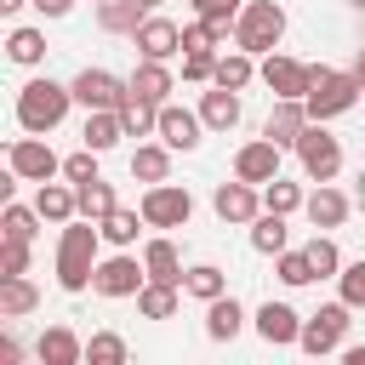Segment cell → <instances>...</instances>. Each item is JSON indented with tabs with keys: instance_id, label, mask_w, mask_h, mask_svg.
Instances as JSON below:
<instances>
[{
	"instance_id": "cell-14",
	"label": "cell",
	"mask_w": 365,
	"mask_h": 365,
	"mask_svg": "<svg viewBox=\"0 0 365 365\" xmlns=\"http://www.w3.org/2000/svg\"><path fill=\"white\" fill-rule=\"evenodd\" d=\"M234 177H245V182H274L279 177V143H268V137H257V143H245L240 154H234Z\"/></svg>"
},
{
	"instance_id": "cell-55",
	"label": "cell",
	"mask_w": 365,
	"mask_h": 365,
	"mask_svg": "<svg viewBox=\"0 0 365 365\" xmlns=\"http://www.w3.org/2000/svg\"><path fill=\"white\" fill-rule=\"evenodd\" d=\"M354 6H365V0H354Z\"/></svg>"
},
{
	"instance_id": "cell-17",
	"label": "cell",
	"mask_w": 365,
	"mask_h": 365,
	"mask_svg": "<svg viewBox=\"0 0 365 365\" xmlns=\"http://www.w3.org/2000/svg\"><path fill=\"white\" fill-rule=\"evenodd\" d=\"M200 114H188V108H177V103H160V143L165 148H200Z\"/></svg>"
},
{
	"instance_id": "cell-6",
	"label": "cell",
	"mask_w": 365,
	"mask_h": 365,
	"mask_svg": "<svg viewBox=\"0 0 365 365\" xmlns=\"http://www.w3.org/2000/svg\"><path fill=\"white\" fill-rule=\"evenodd\" d=\"M348 314H354L348 302H325L319 314H308V319H302L297 348H302V354H314V359H319V354H336V348H342V336H348Z\"/></svg>"
},
{
	"instance_id": "cell-32",
	"label": "cell",
	"mask_w": 365,
	"mask_h": 365,
	"mask_svg": "<svg viewBox=\"0 0 365 365\" xmlns=\"http://www.w3.org/2000/svg\"><path fill=\"white\" fill-rule=\"evenodd\" d=\"M6 57L23 63V68L46 63V34H40V29H11V34H6Z\"/></svg>"
},
{
	"instance_id": "cell-23",
	"label": "cell",
	"mask_w": 365,
	"mask_h": 365,
	"mask_svg": "<svg viewBox=\"0 0 365 365\" xmlns=\"http://www.w3.org/2000/svg\"><path fill=\"white\" fill-rule=\"evenodd\" d=\"M200 120H205L211 131H234V125H240V91H228V86L205 91V97H200Z\"/></svg>"
},
{
	"instance_id": "cell-41",
	"label": "cell",
	"mask_w": 365,
	"mask_h": 365,
	"mask_svg": "<svg viewBox=\"0 0 365 365\" xmlns=\"http://www.w3.org/2000/svg\"><path fill=\"white\" fill-rule=\"evenodd\" d=\"M279 279L297 291V285H314L319 274H314V262H308V251H279Z\"/></svg>"
},
{
	"instance_id": "cell-36",
	"label": "cell",
	"mask_w": 365,
	"mask_h": 365,
	"mask_svg": "<svg viewBox=\"0 0 365 365\" xmlns=\"http://www.w3.org/2000/svg\"><path fill=\"white\" fill-rule=\"evenodd\" d=\"M251 51H228V57H217V74H211V86H228V91H245L251 86Z\"/></svg>"
},
{
	"instance_id": "cell-20",
	"label": "cell",
	"mask_w": 365,
	"mask_h": 365,
	"mask_svg": "<svg viewBox=\"0 0 365 365\" xmlns=\"http://www.w3.org/2000/svg\"><path fill=\"white\" fill-rule=\"evenodd\" d=\"M240 325H245V308H240L228 291L205 302V336H211V342H234V336H240Z\"/></svg>"
},
{
	"instance_id": "cell-46",
	"label": "cell",
	"mask_w": 365,
	"mask_h": 365,
	"mask_svg": "<svg viewBox=\"0 0 365 365\" xmlns=\"http://www.w3.org/2000/svg\"><path fill=\"white\" fill-rule=\"evenodd\" d=\"M211 46H217V40H211V29H205V17L182 29V51H211Z\"/></svg>"
},
{
	"instance_id": "cell-40",
	"label": "cell",
	"mask_w": 365,
	"mask_h": 365,
	"mask_svg": "<svg viewBox=\"0 0 365 365\" xmlns=\"http://www.w3.org/2000/svg\"><path fill=\"white\" fill-rule=\"evenodd\" d=\"M86 359H91V365H125V336L97 331V336L86 342Z\"/></svg>"
},
{
	"instance_id": "cell-56",
	"label": "cell",
	"mask_w": 365,
	"mask_h": 365,
	"mask_svg": "<svg viewBox=\"0 0 365 365\" xmlns=\"http://www.w3.org/2000/svg\"><path fill=\"white\" fill-rule=\"evenodd\" d=\"M97 6H103V0H97Z\"/></svg>"
},
{
	"instance_id": "cell-10",
	"label": "cell",
	"mask_w": 365,
	"mask_h": 365,
	"mask_svg": "<svg viewBox=\"0 0 365 365\" xmlns=\"http://www.w3.org/2000/svg\"><path fill=\"white\" fill-rule=\"evenodd\" d=\"M6 160H11V171H17V177H23V182H51V177H57V171H63V160H57V154H51V143H40V137H34V131H29V137H17V143H11V154H6Z\"/></svg>"
},
{
	"instance_id": "cell-13",
	"label": "cell",
	"mask_w": 365,
	"mask_h": 365,
	"mask_svg": "<svg viewBox=\"0 0 365 365\" xmlns=\"http://www.w3.org/2000/svg\"><path fill=\"white\" fill-rule=\"evenodd\" d=\"M211 205H217V217H222V222H257V211H262V194H257V182L234 177V182H217Z\"/></svg>"
},
{
	"instance_id": "cell-54",
	"label": "cell",
	"mask_w": 365,
	"mask_h": 365,
	"mask_svg": "<svg viewBox=\"0 0 365 365\" xmlns=\"http://www.w3.org/2000/svg\"><path fill=\"white\" fill-rule=\"evenodd\" d=\"M354 194H359V205H365V171H359V188H354Z\"/></svg>"
},
{
	"instance_id": "cell-45",
	"label": "cell",
	"mask_w": 365,
	"mask_h": 365,
	"mask_svg": "<svg viewBox=\"0 0 365 365\" xmlns=\"http://www.w3.org/2000/svg\"><path fill=\"white\" fill-rule=\"evenodd\" d=\"M211 74H217L211 51H182V80H211Z\"/></svg>"
},
{
	"instance_id": "cell-25",
	"label": "cell",
	"mask_w": 365,
	"mask_h": 365,
	"mask_svg": "<svg viewBox=\"0 0 365 365\" xmlns=\"http://www.w3.org/2000/svg\"><path fill=\"white\" fill-rule=\"evenodd\" d=\"M143 268H148V279H171V285H182V257H177V245H171L165 234L143 245Z\"/></svg>"
},
{
	"instance_id": "cell-19",
	"label": "cell",
	"mask_w": 365,
	"mask_h": 365,
	"mask_svg": "<svg viewBox=\"0 0 365 365\" xmlns=\"http://www.w3.org/2000/svg\"><path fill=\"white\" fill-rule=\"evenodd\" d=\"M34 211H40L46 222H74V217H80V194H74V182H40Z\"/></svg>"
},
{
	"instance_id": "cell-29",
	"label": "cell",
	"mask_w": 365,
	"mask_h": 365,
	"mask_svg": "<svg viewBox=\"0 0 365 365\" xmlns=\"http://www.w3.org/2000/svg\"><path fill=\"white\" fill-rule=\"evenodd\" d=\"M143 17H148L143 0H103V6H97V23H103L108 34H137Z\"/></svg>"
},
{
	"instance_id": "cell-50",
	"label": "cell",
	"mask_w": 365,
	"mask_h": 365,
	"mask_svg": "<svg viewBox=\"0 0 365 365\" xmlns=\"http://www.w3.org/2000/svg\"><path fill=\"white\" fill-rule=\"evenodd\" d=\"M23 359V348H17V336H0V365H17Z\"/></svg>"
},
{
	"instance_id": "cell-8",
	"label": "cell",
	"mask_w": 365,
	"mask_h": 365,
	"mask_svg": "<svg viewBox=\"0 0 365 365\" xmlns=\"http://www.w3.org/2000/svg\"><path fill=\"white\" fill-rule=\"evenodd\" d=\"M148 285V268L137 262V257H108V262H97V274H91V291L97 297H137Z\"/></svg>"
},
{
	"instance_id": "cell-11",
	"label": "cell",
	"mask_w": 365,
	"mask_h": 365,
	"mask_svg": "<svg viewBox=\"0 0 365 365\" xmlns=\"http://www.w3.org/2000/svg\"><path fill=\"white\" fill-rule=\"evenodd\" d=\"M125 91H131V80H120V74H108V68H80V74H74V103H86V114H91V108H120Z\"/></svg>"
},
{
	"instance_id": "cell-18",
	"label": "cell",
	"mask_w": 365,
	"mask_h": 365,
	"mask_svg": "<svg viewBox=\"0 0 365 365\" xmlns=\"http://www.w3.org/2000/svg\"><path fill=\"white\" fill-rule=\"evenodd\" d=\"M34 359H40V365H80V359H86V342H80L68 325H51V331H40V342H34Z\"/></svg>"
},
{
	"instance_id": "cell-43",
	"label": "cell",
	"mask_w": 365,
	"mask_h": 365,
	"mask_svg": "<svg viewBox=\"0 0 365 365\" xmlns=\"http://www.w3.org/2000/svg\"><path fill=\"white\" fill-rule=\"evenodd\" d=\"M63 177H68L74 188H80V182H91V177H97V148H80V154H68V160H63Z\"/></svg>"
},
{
	"instance_id": "cell-2",
	"label": "cell",
	"mask_w": 365,
	"mask_h": 365,
	"mask_svg": "<svg viewBox=\"0 0 365 365\" xmlns=\"http://www.w3.org/2000/svg\"><path fill=\"white\" fill-rule=\"evenodd\" d=\"M68 103H74V86L29 80V86L17 91V125H23V131H34V137H46V131H57V125H63Z\"/></svg>"
},
{
	"instance_id": "cell-4",
	"label": "cell",
	"mask_w": 365,
	"mask_h": 365,
	"mask_svg": "<svg viewBox=\"0 0 365 365\" xmlns=\"http://www.w3.org/2000/svg\"><path fill=\"white\" fill-rule=\"evenodd\" d=\"M359 80H354V68L348 74H336V68H325V63H314V80H308V114L314 120H336V114H348L354 103H359Z\"/></svg>"
},
{
	"instance_id": "cell-53",
	"label": "cell",
	"mask_w": 365,
	"mask_h": 365,
	"mask_svg": "<svg viewBox=\"0 0 365 365\" xmlns=\"http://www.w3.org/2000/svg\"><path fill=\"white\" fill-rule=\"evenodd\" d=\"M160 6H165V0H143V11H160Z\"/></svg>"
},
{
	"instance_id": "cell-26",
	"label": "cell",
	"mask_w": 365,
	"mask_h": 365,
	"mask_svg": "<svg viewBox=\"0 0 365 365\" xmlns=\"http://www.w3.org/2000/svg\"><path fill=\"white\" fill-rule=\"evenodd\" d=\"M131 91L148 97V103H165V97H171V68H165L160 57H143L137 74H131Z\"/></svg>"
},
{
	"instance_id": "cell-39",
	"label": "cell",
	"mask_w": 365,
	"mask_h": 365,
	"mask_svg": "<svg viewBox=\"0 0 365 365\" xmlns=\"http://www.w3.org/2000/svg\"><path fill=\"white\" fill-rule=\"evenodd\" d=\"M297 205H302V188H297V182H285V177L262 182V211H285V217H291Z\"/></svg>"
},
{
	"instance_id": "cell-47",
	"label": "cell",
	"mask_w": 365,
	"mask_h": 365,
	"mask_svg": "<svg viewBox=\"0 0 365 365\" xmlns=\"http://www.w3.org/2000/svg\"><path fill=\"white\" fill-rule=\"evenodd\" d=\"M188 6H194L200 17H240V6H245V0H188Z\"/></svg>"
},
{
	"instance_id": "cell-24",
	"label": "cell",
	"mask_w": 365,
	"mask_h": 365,
	"mask_svg": "<svg viewBox=\"0 0 365 365\" xmlns=\"http://www.w3.org/2000/svg\"><path fill=\"white\" fill-rule=\"evenodd\" d=\"M40 308V291H34V279H23V274H6L0 279V319H23V314H34Z\"/></svg>"
},
{
	"instance_id": "cell-12",
	"label": "cell",
	"mask_w": 365,
	"mask_h": 365,
	"mask_svg": "<svg viewBox=\"0 0 365 365\" xmlns=\"http://www.w3.org/2000/svg\"><path fill=\"white\" fill-rule=\"evenodd\" d=\"M308 103L302 97H274V108H268V125H262V137L268 143H279V148H297V137L308 131Z\"/></svg>"
},
{
	"instance_id": "cell-5",
	"label": "cell",
	"mask_w": 365,
	"mask_h": 365,
	"mask_svg": "<svg viewBox=\"0 0 365 365\" xmlns=\"http://www.w3.org/2000/svg\"><path fill=\"white\" fill-rule=\"evenodd\" d=\"M297 160H302L308 182H331V177L342 171V143H336L319 120H308V131L297 137Z\"/></svg>"
},
{
	"instance_id": "cell-21",
	"label": "cell",
	"mask_w": 365,
	"mask_h": 365,
	"mask_svg": "<svg viewBox=\"0 0 365 365\" xmlns=\"http://www.w3.org/2000/svg\"><path fill=\"white\" fill-rule=\"evenodd\" d=\"M120 137H125V120H120V108H91V114H86V131H80V143H86V148L108 154Z\"/></svg>"
},
{
	"instance_id": "cell-15",
	"label": "cell",
	"mask_w": 365,
	"mask_h": 365,
	"mask_svg": "<svg viewBox=\"0 0 365 365\" xmlns=\"http://www.w3.org/2000/svg\"><path fill=\"white\" fill-rule=\"evenodd\" d=\"M131 46H137L143 57H160V63H165V57L182 51V29H177L171 17H143V29L131 34Z\"/></svg>"
},
{
	"instance_id": "cell-38",
	"label": "cell",
	"mask_w": 365,
	"mask_h": 365,
	"mask_svg": "<svg viewBox=\"0 0 365 365\" xmlns=\"http://www.w3.org/2000/svg\"><path fill=\"white\" fill-rule=\"evenodd\" d=\"M302 251H308V262H314V274H319V279H336V274H342V251H336V240L314 234Z\"/></svg>"
},
{
	"instance_id": "cell-9",
	"label": "cell",
	"mask_w": 365,
	"mask_h": 365,
	"mask_svg": "<svg viewBox=\"0 0 365 365\" xmlns=\"http://www.w3.org/2000/svg\"><path fill=\"white\" fill-rule=\"evenodd\" d=\"M257 74H262V86H268L274 97H308V80H314V63H297V57H285V51H268Z\"/></svg>"
},
{
	"instance_id": "cell-51",
	"label": "cell",
	"mask_w": 365,
	"mask_h": 365,
	"mask_svg": "<svg viewBox=\"0 0 365 365\" xmlns=\"http://www.w3.org/2000/svg\"><path fill=\"white\" fill-rule=\"evenodd\" d=\"M342 359L348 365H365V348H342Z\"/></svg>"
},
{
	"instance_id": "cell-3",
	"label": "cell",
	"mask_w": 365,
	"mask_h": 365,
	"mask_svg": "<svg viewBox=\"0 0 365 365\" xmlns=\"http://www.w3.org/2000/svg\"><path fill=\"white\" fill-rule=\"evenodd\" d=\"M279 34H285L279 0H245V6H240V23H234V46H240V51L268 57V51L279 46Z\"/></svg>"
},
{
	"instance_id": "cell-44",
	"label": "cell",
	"mask_w": 365,
	"mask_h": 365,
	"mask_svg": "<svg viewBox=\"0 0 365 365\" xmlns=\"http://www.w3.org/2000/svg\"><path fill=\"white\" fill-rule=\"evenodd\" d=\"M6 274H29V240H0V279Z\"/></svg>"
},
{
	"instance_id": "cell-42",
	"label": "cell",
	"mask_w": 365,
	"mask_h": 365,
	"mask_svg": "<svg viewBox=\"0 0 365 365\" xmlns=\"http://www.w3.org/2000/svg\"><path fill=\"white\" fill-rule=\"evenodd\" d=\"M336 285H342V302H348V308H365V257L348 262V268L336 274Z\"/></svg>"
},
{
	"instance_id": "cell-37",
	"label": "cell",
	"mask_w": 365,
	"mask_h": 365,
	"mask_svg": "<svg viewBox=\"0 0 365 365\" xmlns=\"http://www.w3.org/2000/svg\"><path fill=\"white\" fill-rule=\"evenodd\" d=\"M137 222H143V211H125V205H114V211H108L97 228H103V240H108V245H120V251H125V245H137Z\"/></svg>"
},
{
	"instance_id": "cell-31",
	"label": "cell",
	"mask_w": 365,
	"mask_h": 365,
	"mask_svg": "<svg viewBox=\"0 0 365 365\" xmlns=\"http://www.w3.org/2000/svg\"><path fill=\"white\" fill-rule=\"evenodd\" d=\"M137 314H143V319H171V314H177V285H171V279H148V285L137 291Z\"/></svg>"
},
{
	"instance_id": "cell-35",
	"label": "cell",
	"mask_w": 365,
	"mask_h": 365,
	"mask_svg": "<svg viewBox=\"0 0 365 365\" xmlns=\"http://www.w3.org/2000/svg\"><path fill=\"white\" fill-rule=\"evenodd\" d=\"M182 291H188V297H200V302H211V297H222V291H228V279H222V268H217V262H194V268L182 274Z\"/></svg>"
},
{
	"instance_id": "cell-49",
	"label": "cell",
	"mask_w": 365,
	"mask_h": 365,
	"mask_svg": "<svg viewBox=\"0 0 365 365\" xmlns=\"http://www.w3.org/2000/svg\"><path fill=\"white\" fill-rule=\"evenodd\" d=\"M240 17H205V29H211V40H228V29H234Z\"/></svg>"
},
{
	"instance_id": "cell-34",
	"label": "cell",
	"mask_w": 365,
	"mask_h": 365,
	"mask_svg": "<svg viewBox=\"0 0 365 365\" xmlns=\"http://www.w3.org/2000/svg\"><path fill=\"white\" fill-rule=\"evenodd\" d=\"M34 222H46L34 205H17V200H6V211H0V240H34V234H40Z\"/></svg>"
},
{
	"instance_id": "cell-48",
	"label": "cell",
	"mask_w": 365,
	"mask_h": 365,
	"mask_svg": "<svg viewBox=\"0 0 365 365\" xmlns=\"http://www.w3.org/2000/svg\"><path fill=\"white\" fill-rule=\"evenodd\" d=\"M29 6H34L40 17H68V6H74V0H29Z\"/></svg>"
},
{
	"instance_id": "cell-22",
	"label": "cell",
	"mask_w": 365,
	"mask_h": 365,
	"mask_svg": "<svg viewBox=\"0 0 365 365\" xmlns=\"http://www.w3.org/2000/svg\"><path fill=\"white\" fill-rule=\"evenodd\" d=\"M302 211H308V222H314V228H342V222H348V200H342L331 182H319V188L302 200Z\"/></svg>"
},
{
	"instance_id": "cell-27",
	"label": "cell",
	"mask_w": 365,
	"mask_h": 365,
	"mask_svg": "<svg viewBox=\"0 0 365 365\" xmlns=\"http://www.w3.org/2000/svg\"><path fill=\"white\" fill-rule=\"evenodd\" d=\"M120 120H125V137H148V131H160V103L125 91L120 97Z\"/></svg>"
},
{
	"instance_id": "cell-7",
	"label": "cell",
	"mask_w": 365,
	"mask_h": 365,
	"mask_svg": "<svg viewBox=\"0 0 365 365\" xmlns=\"http://www.w3.org/2000/svg\"><path fill=\"white\" fill-rule=\"evenodd\" d=\"M188 217H194L188 188H177V182H148V194H143V222H148V228H182Z\"/></svg>"
},
{
	"instance_id": "cell-30",
	"label": "cell",
	"mask_w": 365,
	"mask_h": 365,
	"mask_svg": "<svg viewBox=\"0 0 365 365\" xmlns=\"http://www.w3.org/2000/svg\"><path fill=\"white\" fill-rule=\"evenodd\" d=\"M131 177H137V182H165V177H171V148H165V143H143V148L131 154Z\"/></svg>"
},
{
	"instance_id": "cell-52",
	"label": "cell",
	"mask_w": 365,
	"mask_h": 365,
	"mask_svg": "<svg viewBox=\"0 0 365 365\" xmlns=\"http://www.w3.org/2000/svg\"><path fill=\"white\" fill-rule=\"evenodd\" d=\"M354 80L365 86V46H359V57H354Z\"/></svg>"
},
{
	"instance_id": "cell-16",
	"label": "cell",
	"mask_w": 365,
	"mask_h": 365,
	"mask_svg": "<svg viewBox=\"0 0 365 365\" xmlns=\"http://www.w3.org/2000/svg\"><path fill=\"white\" fill-rule=\"evenodd\" d=\"M257 336H262L268 348H291V342L302 336L297 308H285V302H262V308H257Z\"/></svg>"
},
{
	"instance_id": "cell-28",
	"label": "cell",
	"mask_w": 365,
	"mask_h": 365,
	"mask_svg": "<svg viewBox=\"0 0 365 365\" xmlns=\"http://www.w3.org/2000/svg\"><path fill=\"white\" fill-rule=\"evenodd\" d=\"M285 240H291L285 211H257V222H251V245H257L262 257H279V251H285Z\"/></svg>"
},
{
	"instance_id": "cell-1",
	"label": "cell",
	"mask_w": 365,
	"mask_h": 365,
	"mask_svg": "<svg viewBox=\"0 0 365 365\" xmlns=\"http://www.w3.org/2000/svg\"><path fill=\"white\" fill-rule=\"evenodd\" d=\"M97 240H103V228L91 217L63 222V240H57V285L63 291H86L91 285V274H97Z\"/></svg>"
},
{
	"instance_id": "cell-33",
	"label": "cell",
	"mask_w": 365,
	"mask_h": 365,
	"mask_svg": "<svg viewBox=\"0 0 365 365\" xmlns=\"http://www.w3.org/2000/svg\"><path fill=\"white\" fill-rule=\"evenodd\" d=\"M74 194H80V217H91V222H103V217H108V211L120 205V200H114V182H103V177L80 182Z\"/></svg>"
}]
</instances>
